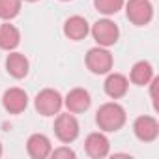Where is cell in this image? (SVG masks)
Masks as SVG:
<instances>
[{
	"label": "cell",
	"instance_id": "44dd1931",
	"mask_svg": "<svg viewBox=\"0 0 159 159\" xmlns=\"http://www.w3.org/2000/svg\"><path fill=\"white\" fill-rule=\"evenodd\" d=\"M0 155H2V144H0Z\"/></svg>",
	"mask_w": 159,
	"mask_h": 159
},
{
	"label": "cell",
	"instance_id": "3957f363",
	"mask_svg": "<svg viewBox=\"0 0 159 159\" xmlns=\"http://www.w3.org/2000/svg\"><path fill=\"white\" fill-rule=\"evenodd\" d=\"M79 131H81V127H79V122L73 116V112L67 111V112L56 116V120H54V135H56V139L60 142H64V144L73 142L79 137Z\"/></svg>",
	"mask_w": 159,
	"mask_h": 159
},
{
	"label": "cell",
	"instance_id": "e0dca14e",
	"mask_svg": "<svg viewBox=\"0 0 159 159\" xmlns=\"http://www.w3.org/2000/svg\"><path fill=\"white\" fill-rule=\"evenodd\" d=\"M23 0H0V19L11 21L21 13Z\"/></svg>",
	"mask_w": 159,
	"mask_h": 159
},
{
	"label": "cell",
	"instance_id": "30bf717a",
	"mask_svg": "<svg viewBox=\"0 0 159 159\" xmlns=\"http://www.w3.org/2000/svg\"><path fill=\"white\" fill-rule=\"evenodd\" d=\"M84 150L90 157L94 159H103L109 155L111 150V142L107 139L105 133H90L84 140Z\"/></svg>",
	"mask_w": 159,
	"mask_h": 159
},
{
	"label": "cell",
	"instance_id": "9a60e30c",
	"mask_svg": "<svg viewBox=\"0 0 159 159\" xmlns=\"http://www.w3.org/2000/svg\"><path fill=\"white\" fill-rule=\"evenodd\" d=\"M21 43V32L17 26L4 23L0 25V49L2 51H15Z\"/></svg>",
	"mask_w": 159,
	"mask_h": 159
},
{
	"label": "cell",
	"instance_id": "2e32d148",
	"mask_svg": "<svg viewBox=\"0 0 159 159\" xmlns=\"http://www.w3.org/2000/svg\"><path fill=\"white\" fill-rule=\"evenodd\" d=\"M153 66L146 60H140L137 64H133L131 67V73H129V79H131V83L137 84V86H146L152 79H153Z\"/></svg>",
	"mask_w": 159,
	"mask_h": 159
},
{
	"label": "cell",
	"instance_id": "7a4b0ae2",
	"mask_svg": "<svg viewBox=\"0 0 159 159\" xmlns=\"http://www.w3.org/2000/svg\"><path fill=\"white\" fill-rule=\"evenodd\" d=\"M62 105H64V98L54 88L41 90L36 96V99H34V107H36V111L41 116H54V114H58Z\"/></svg>",
	"mask_w": 159,
	"mask_h": 159
},
{
	"label": "cell",
	"instance_id": "9c48e42d",
	"mask_svg": "<svg viewBox=\"0 0 159 159\" xmlns=\"http://www.w3.org/2000/svg\"><path fill=\"white\" fill-rule=\"evenodd\" d=\"M2 105L10 114H21L28 107V96L23 88H8L2 96Z\"/></svg>",
	"mask_w": 159,
	"mask_h": 159
},
{
	"label": "cell",
	"instance_id": "4fadbf2b",
	"mask_svg": "<svg viewBox=\"0 0 159 159\" xmlns=\"http://www.w3.org/2000/svg\"><path fill=\"white\" fill-rule=\"evenodd\" d=\"M105 94L111 98V99H120L127 94V88H129V81L127 77L122 75V73H111L109 71V77L105 79Z\"/></svg>",
	"mask_w": 159,
	"mask_h": 159
},
{
	"label": "cell",
	"instance_id": "ffe728a7",
	"mask_svg": "<svg viewBox=\"0 0 159 159\" xmlns=\"http://www.w3.org/2000/svg\"><path fill=\"white\" fill-rule=\"evenodd\" d=\"M25 2H38V0H25Z\"/></svg>",
	"mask_w": 159,
	"mask_h": 159
},
{
	"label": "cell",
	"instance_id": "5bb4252c",
	"mask_svg": "<svg viewBox=\"0 0 159 159\" xmlns=\"http://www.w3.org/2000/svg\"><path fill=\"white\" fill-rule=\"evenodd\" d=\"M6 69L13 79H23L28 75L30 69V62L23 52L17 51H10V54L6 56Z\"/></svg>",
	"mask_w": 159,
	"mask_h": 159
},
{
	"label": "cell",
	"instance_id": "6da1fadb",
	"mask_svg": "<svg viewBox=\"0 0 159 159\" xmlns=\"http://www.w3.org/2000/svg\"><path fill=\"white\" fill-rule=\"evenodd\" d=\"M125 120H127L125 109L120 103H116V101H111V103L101 105L98 109V112H96V124L105 133L120 131L125 125Z\"/></svg>",
	"mask_w": 159,
	"mask_h": 159
},
{
	"label": "cell",
	"instance_id": "52a82bcc",
	"mask_svg": "<svg viewBox=\"0 0 159 159\" xmlns=\"http://www.w3.org/2000/svg\"><path fill=\"white\" fill-rule=\"evenodd\" d=\"M133 133L142 142H153L159 137V122L153 116H139L133 122Z\"/></svg>",
	"mask_w": 159,
	"mask_h": 159
},
{
	"label": "cell",
	"instance_id": "ac0fdd59",
	"mask_svg": "<svg viewBox=\"0 0 159 159\" xmlns=\"http://www.w3.org/2000/svg\"><path fill=\"white\" fill-rule=\"evenodd\" d=\"M124 0H94V8L103 15H114L124 8Z\"/></svg>",
	"mask_w": 159,
	"mask_h": 159
},
{
	"label": "cell",
	"instance_id": "5b68a950",
	"mask_svg": "<svg viewBox=\"0 0 159 159\" xmlns=\"http://www.w3.org/2000/svg\"><path fill=\"white\" fill-rule=\"evenodd\" d=\"M112 54L107 51V47H94L88 51L86 54V67L94 73V75H107L112 69Z\"/></svg>",
	"mask_w": 159,
	"mask_h": 159
},
{
	"label": "cell",
	"instance_id": "7c38bea8",
	"mask_svg": "<svg viewBox=\"0 0 159 159\" xmlns=\"http://www.w3.org/2000/svg\"><path fill=\"white\" fill-rule=\"evenodd\" d=\"M88 32H90V25L81 15H73V17H69L64 23V34L71 41H81V39H84L88 36Z\"/></svg>",
	"mask_w": 159,
	"mask_h": 159
},
{
	"label": "cell",
	"instance_id": "277c9868",
	"mask_svg": "<svg viewBox=\"0 0 159 159\" xmlns=\"http://www.w3.org/2000/svg\"><path fill=\"white\" fill-rule=\"evenodd\" d=\"M92 36L99 47H111L118 41L120 38V28L114 21L111 19H99L92 25Z\"/></svg>",
	"mask_w": 159,
	"mask_h": 159
},
{
	"label": "cell",
	"instance_id": "8fae6325",
	"mask_svg": "<svg viewBox=\"0 0 159 159\" xmlns=\"http://www.w3.org/2000/svg\"><path fill=\"white\" fill-rule=\"evenodd\" d=\"M26 152L32 159H45L52 152V144L47 135L43 133H34L26 140Z\"/></svg>",
	"mask_w": 159,
	"mask_h": 159
},
{
	"label": "cell",
	"instance_id": "d6986e66",
	"mask_svg": "<svg viewBox=\"0 0 159 159\" xmlns=\"http://www.w3.org/2000/svg\"><path fill=\"white\" fill-rule=\"evenodd\" d=\"M51 157H67V159H73L75 157V152L69 146H60V148H54L51 152Z\"/></svg>",
	"mask_w": 159,
	"mask_h": 159
},
{
	"label": "cell",
	"instance_id": "7402d4cb",
	"mask_svg": "<svg viewBox=\"0 0 159 159\" xmlns=\"http://www.w3.org/2000/svg\"><path fill=\"white\" fill-rule=\"evenodd\" d=\"M60 2H69V0H60Z\"/></svg>",
	"mask_w": 159,
	"mask_h": 159
},
{
	"label": "cell",
	"instance_id": "8992f818",
	"mask_svg": "<svg viewBox=\"0 0 159 159\" xmlns=\"http://www.w3.org/2000/svg\"><path fill=\"white\" fill-rule=\"evenodd\" d=\"M125 15L135 26H144L153 19V6L150 0H129L125 4Z\"/></svg>",
	"mask_w": 159,
	"mask_h": 159
},
{
	"label": "cell",
	"instance_id": "ba28073f",
	"mask_svg": "<svg viewBox=\"0 0 159 159\" xmlns=\"http://www.w3.org/2000/svg\"><path fill=\"white\" fill-rule=\"evenodd\" d=\"M90 103H92V98H90V92L84 90V88H73L67 92V96L64 98V105L67 107L69 112L73 114H79V112H84L90 109Z\"/></svg>",
	"mask_w": 159,
	"mask_h": 159
}]
</instances>
